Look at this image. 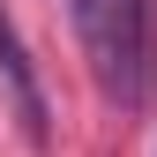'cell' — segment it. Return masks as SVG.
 Listing matches in <instances>:
<instances>
[{"mask_svg": "<svg viewBox=\"0 0 157 157\" xmlns=\"http://www.w3.org/2000/svg\"><path fill=\"white\" fill-rule=\"evenodd\" d=\"M67 15H75V37H82V60L97 75V90H105L112 105H135V112H142L150 90H157V75L142 67L127 0H67Z\"/></svg>", "mask_w": 157, "mask_h": 157, "instance_id": "6da1fadb", "label": "cell"}, {"mask_svg": "<svg viewBox=\"0 0 157 157\" xmlns=\"http://www.w3.org/2000/svg\"><path fill=\"white\" fill-rule=\"evenodd\" d=\"M0 82H8V105H15V120H23V142L45 150L52 142V105H45V82H37L30 45H23V30L8 23V8H0Z\"/></svg>", "mask_w": 157, "mask_h": 157, "instance_id": "7a4b0ae2", "label": "cell"}]
</instances>
